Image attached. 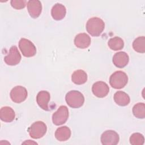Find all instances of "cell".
Here are the masks:
<instances>
[{"mask_svg":"<svg viewBox=\"0 0 145 145\" xmlns=\"http://www.w3.org/2000/svg\"><path fill=\"white\" fill-rule=\"evenodd\" d=\"M15 117L13 109L10 106H3L0 110V118L6 122H12Z\"/></svg>","mask_w":145,"mask_h":145,"instance_id":"2e32d148","label":"cell"},{"mask_svg":"<svg viewBox=\"0 0 145 145\" xmlns=\"http://www.w3.org/2000/svg\"><path fill=\"white\" fill-rule=\"evenodd\" d=\"M65 100L68 105L73 108L81 107L84 102V96L80 92L76 90L67 92L65 96Z\"/></svg>","mask_w":145,"mask_h":145,"instance_id":"7a4b0ae2","label":"cell"},{"mask_svg":"<svg viewBox=\"0 0 145 145\" xmlns=\"http://www.w3.org/2000/svg\"><path fill=\"white\" fill-rule=\"evenodd\" d=\"M10 95L12 101L16 103H20L26 99L28 92L24 87L17 86L11 89Z\"/></svg>","mask_w":145,"mask_h":145,"instance_id":"52a82bcc","label":"cell"},{"mask_svg":"<svg viewBox=\"0 0 145 145\" xmlns=\"http://www.w3.org/2000/svg\"><path fill=\"white\" fill-rule=\"evenodd\" d=\"M133 113L138 118L143 119L145 117V105L143 103H138L133 108Z\"/></svg>","mask_w":145,"mask_h":145,"instance_id":"7402d4cb","label":"cell"},{"mask_svg":"<svg viewBox=\"0 0 145 145\" xmlns=\"http://www.w3.org/2000/svg\"><path fill=\"white\" fill-rule=\"evenodd\" d=\"M100 139L103 145H116L119 142L120 137L115 131L109 130L101 134Z\"/></svg>","mask_w":145,"mask_h":145,"instance_id":"ba28073f","label":"cell"},{"mask_svg":"<svg viewBox=\"0 0 145 145\" xmlns=\"http://www.w3.org/2000/svg\"><path fill=\"white\" fill-rule=\"evenodd\" d=\"M69 118V110L66 106H60L52 115L53 123L57 126L65 123Z\"/></svg>","mask_w":145,"mask_h":145,"instance_id":"8992f818","label":"cell"},{"mask_svg":"<svg viewBox=\"0 0 145 145\" xmlns=\"http://www.w3.org/2000/svg\"><path fill=\"white\" fill-rule=\"evenodd\" d=\"M66 14V9L64 5L57 3L55 4L51 10V15L53 18L56 20L63 19Z\"/></svg>","mask_w":145,"mask_h":145,"instance_id":"9a60e30c","label":"cell"},{"mask_svg":"<svg viewBox=\"0 0 145 145\" xmlns=\"http://www.w3.org/2000/svg\"><path fill=\"white\" fill-rule=\"evenodd\" d=\"M50 99V93L46 91H41L36 96V101L37 104L41 109L46 111L49 110L48 104Z\"/></svg>","mask_w":145,"mask_h":145,"instance_id":"7c38bea8","label":"cell"},{"mask_svg":"<svg viewBox=\"0 0 145 145\" xmlns=\"http://www.w3.org/2000/svg\"><path fill=\"white\" fill-rule=\"evenodd\" d=\"M19 48L23 55L26 57H31L36 53V48L35 45L29 40L22 38L19 42Z\"/></svg>","mask_w":145,"mask_h":145,"instance_id":"5b68a950","label":"cell"},{"mask_svg":"<svg viewBox=\"0 0 145 145\" xmlns=\"http://www.w3.org/2000/svg\"><path fill=\"white\" fill-rule=\"evenodd\" d=\"M26 2L25 0H11L10 1L11 6L16 10L23 8L25 6Z\"/></svg>","mask_w":145,"mask_h":145,"instance_id":"cb8c5ba5","label":"cell"},{"mask_svg":"<svg viewBox=\"0 0 145 145\" xmlns=\"http://www.w3.org/2000/svg\"><path fill=\"white\" fill-rule=\"evenodd\" d=\"M92 91L93 95L96 97L102 98L108 95L109 92V87L104 82L98 81L93 84Z\"/></svg>","mask_w":145,"mask_h":145,"instance_id":"30bf717a","label":"cell"},{"mask_svg":"<svg viewBox=\"0 0 145 145\" xmlns=\"http://www.w3.org/2000/svg\"><path fill=\"white\" fill-rule=\"evenodd\" d=\"M71 130L66 126L58 127L55 132L56 138L60 141L63 142L68 140L71 136Z\"/></svg>","mask_w":145,"mask_h":145,"instance_id":"e0dca14e","label":"cell"},{"mask_svg":"<svg viewBox=\"0 0 145 145\" xmlns=\"http://www.w3.org/2000/svg\"><path fill=\"white\" fill-rule=\"evenodd\" d=\"M133 48L136 52L140 53L145 52V37L139 36L133 42Z\"/></svg>","mask_w":145,"mask_h":145,"instance_id":"44dd1931","label":"cell"},{"mask_svg":"<svg viewBox=\"0 0 145 145\" xmlns=\"http://www.w3.org/2000/svg\"><path fill=\"white\" fill-rule=\"evenodd\" d=\"M144 142V136L140 133H133L130 137V143L133 145H142Z\"/></svg>","mask_w":145,"mask_h":145,"instance_id":"603a6c76","label":"cell"},{"mask_svg":"<svg viewBox=\"0 0 145 145\" xmlns=\"http://www.w3.org/2000/svg\"><path fill=\"white\" fill-rule=\"evenodd\" d=\"M21 58L22 57L18 48L16 46H12L10 49L9 53L4 57V61L8 65L14 66L20 62Z\"/></svg>","mask_w":145,"mask_h":145,"instance_id":"9c48e42d","label":"cell"},{"mask_svg":"<svg viewBox=\"0 0 145 145\" xmlns=\"http://www.w3.org/2000/svg\"><path fill=\"white\" fill-rule=\"evenodd\" d=\"M128 82L126 74L122 71H117L113 72L109 78V84L115 89L123 88Z\"/></svg>","mask_w":145,"mask_h":145,"instance_id":"3957f363","label":"cell"},{"mask_svg":"<svg viewBox=\"0 0 145 145\" xmlns=\"http://www.w3.org/2000/svg\"><path fill=\"white\" fill-rule=\"evenodd\" d=\"M108 45L113 50H121L124 46L123 40L120 37H114L108 41Z\"/></svg>","mask_w":145,"mask_h":145,"instance_id":"ffe728a7","label":"cell"},{"mask_svg":"<svg viewBox=\"0 0 145 145\" xmlns=\"http://www.w3.org/2000/svg\"><path fill=\"white\" fill-rule=\"evenodd\" d=\"M27 10L33 18H38L42 11V5L39 0H29L27 2Z\"/></svg>","mask_w":145,"mask_h":145,"instance_id":"8fae6325","label":"cell"},{"mask_svg":"<svg viewBox=\"0 0 145 145\" xmlns=\"http://www.w3.org/2000/svg\"><path fill=\"white\" fill-rule=\"evenodd\" d=\"M91 42V40L88 35L86 33H80L78 34L74 39L75 45L80 49L88 48Z\"/></svg>","mask_w":145,"mask_h":145,"instance_id":"5bb4252c","label":"cell"},{"mask_svg":"<svg viewBox=\"0 0 145 145\" xmlns=\"http://www.w3.org/2000/svg\"><path fill=\"white\" fill-rule=\"evenodd\" d=\"M47 127L42 121H36L33 123L28 129L29 136L33 139L42 138L46 133Z\"/></svg>","mask_w":145,"mask_h":145,"instance_id":"277c9868","label":"cell"},{"mask_svg":"<svg viewBox=\"0 0 145 145\" xmlns=\"http://www.w3.org/2000/svg\"><path fill=\"white\" fill-rule=\"evenodd\" d=\"M71 80L76 84H83L87 80V74L82 70H77L72 73L71 75Z\"/></svg>","mask_w":145,"mask_h":145,"instance_id":"d6986e66","label":"cell"},{"mask_svg":"<svg viewBox=\"0 0 145 145\" xmlns=\"http://www.w3.org/2000/svg\"><path fill=\"white\" fill-rule=\"evenodd\" d=\"M86 30L92 36H99L105 28L104 21L98 18L93 17L90 18L86 23Z\"/></svg>","mask_w":145,"mask_h":145,"instance_id":"6da1fadb","label":"cell"},{"mask_svg":"<svg viewBox=\"0 0 145 145\" xmlns=\"http://www.w3.org/2000/svg\"><path fill=\"white\" fill-rule=\"evenodd\" d=\"M129 61L128 54L124 52H119L114 54L113 57V64L118 68L125 67Z\"/></svg>","mask_w":145,"mask_h":145,"instance_id":"4fadbf2b","label":"cell"},{"mask_svg":"<svg viewBox=\"0 0 145 145\" xmlns=\"http://www.w3.org/2000/svg\"><path fill=\"white\" fill-rule=\"evenodd\" d=\"M113 99L117 105L122 106L127 105L130 101L129 96L125 92L121 91H117L114 93Z\"/></svg>","mask_w":145,"mask_h":145,"instance_id":"ac0fdd59","label":"cell"}]
</instances>
